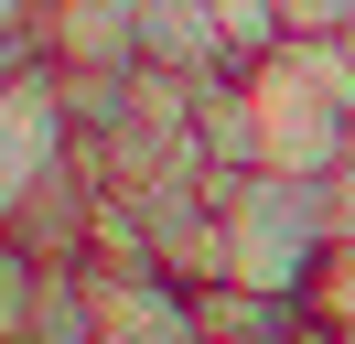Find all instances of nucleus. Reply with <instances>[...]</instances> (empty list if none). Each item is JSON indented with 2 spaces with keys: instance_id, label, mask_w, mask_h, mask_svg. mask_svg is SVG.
Instances as JSON below:
<instances>
[{
  "instance_id": "2",
  "label": "nucleus",
  "mask_w": 355,
  "mask_h": 344,
  "mask_svg": "<svg viewBox=\"0 0 355 344\" xmlns=\"http://www.w3.org/2000/svg\"><path fill=\"white\" fill-rule=\"evenodd\" d=\"M248 108H259V162L269 172H312L323 183L355 150V108L334 97V76L312 64V43H269L248 64Z\"/></svg>"
},
{
  "instance_id": "5",
  "label": "nucleus",
  "mask_w": 355,
  "mask_h": 344,
  "mask_svg": "<svg viewBox=\"0 0 355 344\" xmlns=\"http://www.w3.org/2000/svg\"><path fill=\"white\" fill-rule=\"evenodd\" d=\"M97 344H119V334H97Z\"/></svg>"
},
{
  "instance_id": "4",
  "label": "nucleus",
  "mask_w": 355,
  "mask_h": 344,
  "mask_svg": "<svg viewBox=\"0 0 355 344\" xmlns=\"http://www.w3.org/2000/svg\"><path fill=\"white\" fill-rule=\"evenodd\" d=\"M355 33V0H280V43H334Z\"/></svg>"
},
{
  "instance_id": "3",
  "label": "nucleus",
  "mask_w": 355,
  "mask_h": 344,
  "mask_svg": "<svg viewBox=\"0 0 355 344\" xmlns=\"http://www.w3.org/2000/svg\"><path fill=\"white\" fill-rule=\"evenodd\" d=\"M65 162H76V119H65V86H54V64H22V76L0 86V215L22 205L33 183H54Z\"/></svg>"
},
{
  "instance_id": "1",
  "label": "nucleus",
  "mask_w": 355,
  "mask_h": 344,
  "mask_svg": "<svg viewBox=\"0 0 355 344\" xmlns=\"http://www.w3.org/2000/svg\"><path fill=\"white\" fill-rule=\"evenodd\" d=\"M226 205V280L237 291H269V301H302L312 269L334 258V183L312 172H237L216 194Z\"/></svg>"
}]
</instances>
